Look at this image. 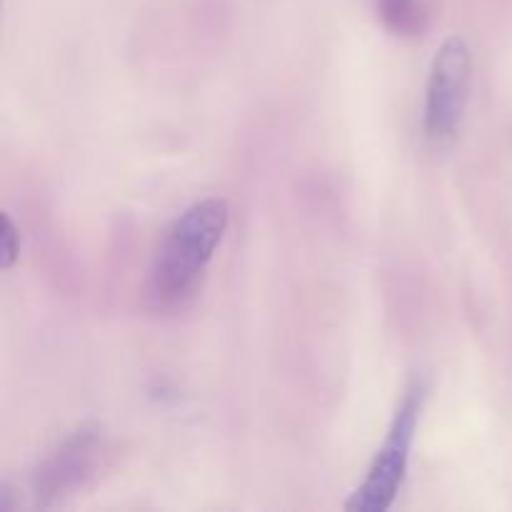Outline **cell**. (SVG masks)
<instances>
[{
	"label": "cell",
	"mask_w": 512,
	"mask_h": 512,
	"mask_svg": "<svg viewBox=\"0 0 512 512\" xmlns=\"http://www.w3.org/2000/svg\"><path fill=\"white\" fill-rule=\"evenodd\" d=\"M105 455H108V440L100 425H80L53 453L45 455L30 475L35 505L55 508L65 498L80 493L100 473Z\"/></svg>",
	"instance_id": "obj_4"
},
{
	"label": "cell",
	"mask_w": 512,
	"mask_h": 512,
	"mask_svg": "<svg viewBox=\"0 0 512 512\" xmlns=\"http://www.w3.org/2000/svg\"><path fill=\"white\" fill-rule=\"evenodd\" d=\"M228 223L230 205L223 198L198 200L173 220L150 265V308L158 313H180L195 303Z\"/></svg>",
	"instance_id": "obj_1"
},
{
	"label": "cell",
	"mask_w": 512,
	"mask_h": 512,
	"mask_svg": "<svg viewBox=\"0 0 512 512\" xmlns=\"http://www.w3.org/2000/svg\"><path fill=\"white\" fill-rule=\"evenodd\" d=\"M473 85V53L463 35H450L435 50L425 85L423 130L435 148H445L458 135Z\"/></svg>",
	"instance_id": "obj_3"
},
{
	"label": "cell",
	"mask_w": 512,
	"mask_h": 512,
	"mask_svg": "<svg viewBox=\"0 0 512 512\" xmlns=\"http://www.w3.org/2000/svg\"><path fill=\"white\" fill-rule=\"evenodd\" d=\"M425 398H428V383L425 378L415 375L395 408L390 420L388 435L370 463L368 475L358 485L345 503L348 512H385L395 505L400 488L405 483L410 465V450H413L415 435H418L420 415H423Z\"/></svg>",
	"instance_id": "obj_2"
},
{
	"label": "cell",
	"mask_w": 512,
	"mask_h": 512,
	"mask_svg": "<svg viewBox=\"0 0 512 512\" xmlns=\"http://www.w3.org/2000/svg\"><path fill=\"white\" fill-rule=\"evenodd\" d=\"M20 258V233L8 213L0 215V268L10 270Z\"/></svg>",
	"instance_id": "obj_6"
},
{
	"label": "cell",
	"mask_w": 512,
	"mask_h": 512,
	"mask_svg": "<svg viewBox=\"0 0 512 512\" xmlns=\"http://www.w3.org/2000/svg\"><path fill=\"white\" fill-rule=\"evenodd\" d=\"M385 25L398 35L423 33L428 10L420 0H378Z\"/></svg>",
	"instance_id": "obj_5"
}]
</instances>
